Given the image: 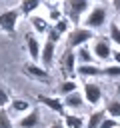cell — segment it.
I'll use <instances>...</instances> for the list:
<instances>
[{"label":"cell","mask_w":120,"mask_h":128,"mask_svg":"<svg viewBox=\"0 0 120 128\" xmlns=\"http://www.w3.org/2000/svg\"><path fill=\"white\" fill-rule=\"evenodd\" d=\"M88 12V0H64V16L72 26H80V16Z\"/></svg>","instance_id":"6da1fadb"},{"label":"cell","mask_w":120,"mask_h":128,"mask_svg":"<svg viewBox=\"0 0 120 128\" xmlns=\"http://www.w3.org/2000/svg\"><path fill=\"white\" fill-rule=\"evenodd\" d=\"M92 38H94V30H90V28H86V26H72L70 32H68L66 46H68L70 50H76L78 46L88 44Z\"/></svg>","instance_id":"7a4b0ae2"},{"label":"cell","mask_w":120,"mask_h":128,"mask_svg":"<svg viewBox=\"0 0 120 128\" xmlns=\"http://www.w3.org/2000/svg\"><path fill=\"white\" fill-rule=\"evenodd\" d=\"M18 18H20V10L18 8H8V10L0 12V30H4L8 36H14Z\"/></svg>","instance_id":"3957f363"},{"label":"cell","mask_w":120,"mask_h":128,"mask_svg":"<svg viewBox=\"0 0 120 128\" xmlns=\"http://www.w3.org/2000/svg\"><path fill=\"white\" fill-rule=\"evenodd\" d=\"M106 22V10L102 6H94L92 10H88V14L84 16V26L90 30H98L102 28Z\"/></svg>","instance_id":"277c9868"},{"label":"cell","mask_w":120,"mask_h":128,"mask_svg":"<svg viewBox=\"0 0 120 128\" xmlns=\"http://www.w3.org/2000/svg\"><path fill=\"white\" fill-rule=\"evenodd\" d=\"M24 74H26V76H30L32 80L40 82V84H48V82L52 80V76H50L48 68H42V66H40V64H36V62H28V64H24Z\"/></svg>","instance_id":"5b68a950"},{"label":"cell","mask_w":120,"mask_h":128,"mask_svg":"<svg viewBox=\"0 0 120 128\" xmlns=\"http://www.w3.org/2000/svg\"><path fill=\"white\" fill-rule=\"evenodd\" d=\"M94 40V44H92V54H94V58L96 60H110V56H112V46H110V40L108 38H92Z\"/></svg>","instance_id":"8992f818"},{"label":"cell","mask_w":120,"mask_h":128,"mask_svg":"<svg viewBox=\"0 0 120 128\" xmlns=\"http://www.w3.org/2000/svg\"><path fill=\"white\" fill-rule=\"evenodd\" d=\"M82 96H84V102H88L92 106H98L102 102V88L96 82H84Z\"/></svg>","instance_id":"52a82bcc"},{"label":"cell","mask_w":120,"mask_h":128,"mask_svg":"<svg viewBox=\"0 0 120 128\" xmlns=\"http://www.w3.org/2000/svg\"><path fill=\"white\" fill-rule=\"evenodd\" d=\"M76 66H78V62H76V52L70 50V48H66V52H64L62 58H60V70H62V74H64V76H74V74H76Z\"/></svg>","instance_id":"ba28073f"},{"label":"cell","mask_w":120,"mask_h":128,"mask_svg":"<svg viewBox=\"0 0 120 128\" xmlns=\"http://www.w3.org/2000/svg\"><path fill=\"white\" fill-rule=\"evenodd\" d=\"M38 102H40L42 106H46L48 110L56 112L58 116H64V114H66V112H64V102H62V98H60V96H48V94H38Z\"/></svg>","instance_id":"9c48e42d"},{"label":"cell","mask_w":120,"mask_h":128,"mask_svg":"<svg viewBox=\"0 0 120 128\" xmlns=\"http://www.w3.org/2000/svg\"><path fill=\"white\" fill-rule=\"evenodd\" d=\"M54 52H56V44L50 42V40H46V42L42 44V48H40V60H38L42 68H50V66H52V62H54Z\"/></svg>","instance_id":"30bf717a"},{"label":"cell","mask_w":120,"mask_h":128,"mask_svg":"<svg viewBox=\"0 0 120 128\" xmlns=\"http://www.w3.org/2000/svg\"><path fill=\"white\" fill-rule=\"evenodd\" d=\"M38 124H40V110L38 108H30L18 120V126L20 128H38Z\"/></svg>","instance_id":"8fae6325"},{"label":"cell","mask_w":120,"mask_h":128,"mask_svg":"<svg viewBox=\"0 0 120 128\" xmlns=\"http://www.w3.org/2000/svg\"><path fill=\"white\" fill-rule=\"evenodd\" d=\"M40 42H38V38L36 36H32V34H26V50H28V56H30V60L32 62H38L40 60Z\"/></svg>","instance_id":"7c38bea8"},{"label":"cell","mask_w":120,"mask_h":128,"mask_svg":"<svg viewBox=\"0 0 120 128\" xmlns=\"http://www.w3.org/2000/svg\"><path fill=\"white\" fill-rule=\"evenodd\" d=\"M76 74H80L82 78H98L102 76V68L98 64H78Z\"/></svg>","instance_id":"4fadbf2b"},{"label":"cell","mask_w":120,"mask_h":128,"mask_svg":"<svg viewBox=\"0 0 120 128\" xmlns=\"http://www.w3.org/2000/svg\"><path fill=\"white\" fill-rule=\"evenodd\" d=\"M74 52H76V62L78 64H94L96 62V58H94V54H92V50H90L88 44L78 46Z\"/></svg>","instance_id":"5bb4252c"},{"label":"cell","mask_w":120,"mask_h":128,"mask_svg":"<svg viewBox=\"0 0 120 128\" xmlns=\"http://www.w3.org/2000/svg\"><path fill=\"white\" fill-rule=\"evenodd\" d=\"M64 108H72V110H80L82 106H84V96L78 92V90H74V92H70V94H66L64 96Z\"/></svg>","instance_id":"9a60e30c"},{"label":"cell","mask_w":120,"mask_h":128,"mask_svg":"<svg viewBox=\"0 0 120 128\" xmlns=\"http://www.w3.org/2000/svg\"><path fill=\"white\" fill-rule=\"evenodd\" d=\"M40 2H42V0H20L18 10H20V14H22V16H32V14L38 10Z\"/></svg>","instance_id":"2e32d148"},{"label":"cell","mask_w":120,"mask_h":128,"mask_svg":"<svg viewBox=\"0 0 120 128\" xmlns=\"http://www.w3.org/2000/svg\"><path fill=\"white\" fill-rule=\"evenodd\" d=\"M64 128H84V118L78 114H64Z\"/></svg>","instance_id":"e0dca14e"},{"label":"cell","mask_w":120,"mask_h":128,"mask_svg":"<svg viewBox=\"0 0 120 128\" xmlns=\"http://www.w3.org/2000/svg\"><path fill=\"white\" fill-rule=\"evenodd\" d=\"M74 90H78V84H76L74 80H70V78L62 80V82L58 84V88H56L58 96H66V94H70V92H74Z\"/></svg>","instance_id":"ac0fdd59"},{"label":"cell","mask_w":120,"mask_h":128,"mask_svg":"<svg viewBox=\"0 0 120 128\" xmlns=\"http://www.w3.org/2000/svg\"><path fill=\"white\" fill-rule=\"evenodd\" d=\"M104 116H106V110H96V112H92V114L88 116V120L84 122V128H98Z\"/></svg>","instance_id":"d6986e66"},{"label":"cell","mask_w":120,"mask_h":128,"mask_svg":"<svg viewBox=\"0 0 120 128\" xmlns=\"http://www.w3.org/2000/svg\"><path fill=\"white\" fill-rule=\"evenodd\" d=\"M30 22H32L34 32L46 34V30H48V20H46V18H42V16H30Z\"/></svg>","instance_id":"ffe728a7"},{"label":"cell","mask_w":120,"mask_h":128,"mask_svg":"<svg viewBox=\"0 0 120 128\" xmlns=\"http://www.w3.org/2000/svg\"><path fill=\"white\" fill-rule=\"evenodd\" d=\"M30 110V102L28 100H22V98H16L10 102V112L14 114H20V112H28Z\"/></svg>","instance_id":"44dd1931"},{"label":"cell","mask_w":120,"mask_h":128,"mask_svg":"<svg viewBox=\"0 0 120 128\" xmlns=\"http://www.w3.org/2000/svg\"><path fill=\"white\" fill-rule=\"evenodd\" d=\"M70 26H72V24H70V20H68L66 16H62L60 20H56V22H54V28H56V30H58L62 36L70 32Z\"/></svg>","instance_id":"7402d4cb"},{"label":"cell","mask_w":120,"mask_h":128,"mask_svg":"<svg viewBox=\"0 0 120 128\" xmlns=\"http://www.w3.org/2000/svg\"><path fill=\"white\" fill-rule=\"evenodd\" d=\"M102 76L106 78H120V66L118 64H108L102 68Z\"/></svg>","instance_id":"603a6c76"},{"label":"cell","mask_w":120,"mask_h":128,"mask_svg":"<svg viewBox=\"0 0 120 128\" xmlns=\"http://www.w3.org/2000/svg\"><path fill=\"white\" fill-rule=\"evenodd\" d=\"M106 116H110V118H120V102L118 100H112V102H108V106H106Z\"/></svg>","instance_id":"cb8c5ba5"},{"label":"cell","mask_w":120,"mask_h":128,"mask_svg":"<svg viewBox=\"0 0 120 128\" xmlns=\"http://www.w3.org/2000/svg\"><path fill=\"white\" fill-rule=\"evenodd\" d=\"M108 38H110L114 44H118V46H120V26H118L116 22H112V24H110V28H108Z\"/></svg>","instance_id":"d4e9b609"},{"label":"cell","mask_w":120,"mask_h":128,"mask_svg":"<svg viewBox=\"0 0 120 128\" xmlns=\"http://www.w3.org/2000/svg\"><path fill=\"white\" fill-rule=\"evenodd\" d=\"M0 128H14L12 120H10V114L6 108H0Z\"/></svg>","instance_id":"484cf974"},{"label":"cell","mask_w":120,"mask_h":128,"mask_svg":"<svg viewBox=\"0 0 120 128\" xmlns=\"http://www.w3.org/2000/svg\"><path fill=\"white\" fill-rule=\"evenodd\" d=\"M62 38V34L54 28V26H48V30H46V40H50V42H54V44H58V40Z\"/></svg>","instance_id":"4316f807"},{"label":"cell","mask_w":120,"mask_h":128,"mask_svg":"<svg viewBox=\"0 0 120 128\" xmlns=\"http://www.w3.org/2000/svg\"><path fill=\"white\" fill-rule=\"evenodd\" d=\"M98 128H118V120L116 118H110V116H104Z\"/></svg>","instance_id":"83f0119b"},{"label":"cell","mask_w":120,"mask_h":128,"mask_svg":"<svg viewBox=\"0 0 120 128\" xmlns=\"http://www.w3.org/2000/svg\"><path fill=\"white\" fill-rule=\"evenodd\" d=\"M62 16H64V14H62V12H60V10L56 8V6H50V8H48V20L56 22V20H60Z\"/></svg>","instance_id":"f1b7e54d"},{"label":"cell","mask_w":120,"mask_h":128,"mask_svg":"<svg viewBox=\"0 0 120 128\" xmlns=\"http://www.w3.org/2000/svg\"><path fill=\"white\" fill-rule=\"evenodd\" d=\"M10 104V98H8V92H6V88L0 84V108H6Z\"/></svg>","instance_id":"f546056e"},{"label":"cell","mask_w":120,"mask_h":128,"mask_svg":"<svg viewBox=\"0 0 120 128\" xmlns=\"http://www.w3.org/2000/svg\"><path fill=\"white\" fill-rule=\"evenodd\" d=\"M110 58L114 60V64L120 66V50H112V56H110Z\"/></svg>","instance_id":"4dcf8cb0"},{"label":"cell","mask_w":120,"mask_h":128,"mask_svg":"<svg viewBox=\"0 0 120 128\" xmlns=\"http://www.w3.org/2000/svg\"><path fill=\"white\" fill-rule=\"evenodd\" d=\"M48 128H64V124H62V122H54V124H50Z\"/></svg>","instance_id":"1f68e13d"},{"label":"cell","mask_w":120,"mask_h":128,"mask_svg":"<svg viewBox=\"0 0 120 128\" xmlns=\"http://www.w3.org/2000/svg\"><path fill=\"white\" fill-rule=\"evenodd\" d=\"M112 6H114L118 12H120V0H112Z\"/></svg>","instance_id":"d6a6232c"},{"label":"cell","mask_w":120,"mask_h":128,"mask_svg":"<svg viewBox=\"0 0 120 128\" xmlns=\"http://www.w3.org/2000/svg\"><path fill=\"white\" fill-rule=\"evenodd\" d=\"M116 92H118V96H120V80H118V84H116Z\"/></svg>","instance_id":"836d02e7"},{"label":"cell","mask_w":120,"mask_h":128,"mask_svg":"<svg viewBox=\"0 0 120 128\" xmlns=\"http://www.w3.org/2000/svg\"><path fill=\"white\" fill-rule=\"evenodd\" d=\"M118 128H120V124H118Z\"/></svg>","instance_id":"e575fe53"}]
</instances>
